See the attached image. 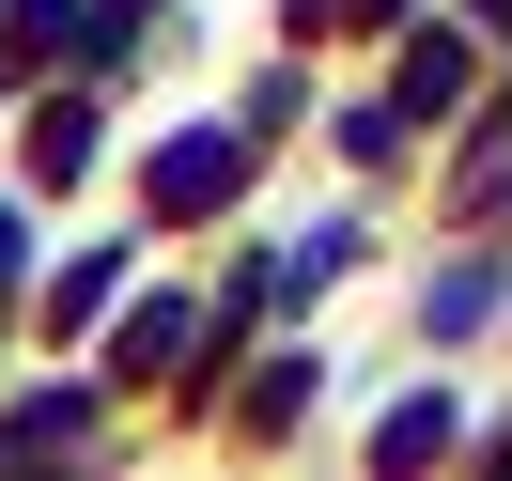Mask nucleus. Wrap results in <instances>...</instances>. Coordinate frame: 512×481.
<instances>
[{"mask_svg":"<svg viewBox=\"0 0 512 481\" xmlns=\"http://www.w3.org/2000/svg\"><path fill=\"white\" fill-rule=\"evenodd\" d=\"M233 171H249V156L202 125V140H171V156H156V202H171V218H202V202H233Z\"/></svg>","mask_w":512,"mask_h":481,"instance_id":"obj_1","label":"nucleus"}]
</instances>
